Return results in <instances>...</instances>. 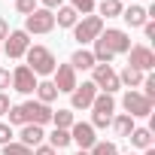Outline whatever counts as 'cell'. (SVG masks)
<instances>
[{
    "label": "cell",
    "mask_w": 155,
    "mask_h": 155,
    "mask_svg": "<svg viewBox=\"0 0 155 155\" xmlns=\"http://www.w3.org/2000/svg\"><path fill=\"white\" fill-rule=\"evenodd\" d=\"M25 58H28V67H31L34 76H52L55 67H58L52 49H46V46H31V49L25 52Z\"/></svg>",
    "instance_id": "1"
},
{
    "label": "cell",
    "mask_w": 155,
    "mask_h": 155,
    "mask_svg": "<svg viewBox=\"0 0 155 155\" xmlns=\"http://www.w3.org/2000/svg\"><path fill=\"white\" fill-rule=\"evenodd\" d=\"M94 43H101V46L116 58V55H128V49H131V34H128V31H119V28H107V31H101V37H97Z\"/></svg>",
    "instance_id": "2"
},
{
    "label": "cell",
    "mask_w": 155,
    "mask_h": 155,
    "mask_svg": "<svg viewBox=\"0 0 155 155\" xmlns=\"http://www.w3.org/2000/svg\"><path fill=\"white\" fill-rule=\"evenodd\" d=\"M113 116H116V101H113V94L97 91V97H94V104H91V128H94V131H97V128H107V125L113 122Z\"/></svg>",
    "instance_id": "3"
},
{
    "label": "cell",
    "mask_w": 155,
    "mask_h": 155,
    "mask_svg": "<svg viewBox=\"0 0 155 155\" xmlns=\"http://www.w3.org/2000/svg\"><path fill=\"white\" fill-rule=\"evenodd\" d=\"M101 31H104V18L101 15H85L82 21L73 25V40L79 46H85V43H94L101 37Z\"/></svg>",
    "instance_id": "4"
},
{
    "label": "cell",
    "mask_w": 155,
    "mask_h": 155,
    "mask_svg": "<svg viewBox=\"0 0 155 155\" xmlns=\"http://www.w3.org/2000/svg\"><path fill=\"white\" fill-rule=\"evenodd\" d=\"M21 107V116H25V125H49L52 122V107L49 104H40V101H25V104H18Z\"/></svg>",
    "instance_id": "5"
},
{
    "label": "cell",
    "mask_w": 155,
    "mask_h": 155,
    "mask_svg": "<svg viewBox=\"0 0 155 155\" xmlns=\"http://www.w3.org/2000/svg\"><path fill=\"white\" fill-rule=\"evenodd\" d=\"M55 31V12L49 9H34L31 15H25V34H49Z\"/></svg>",
    "instance_id": "6"
},
{
    "label": "cell",
    "mask_w": 155,
    "mask_h": 155,
    "mask_svg": "<svg viewBox=\"0 0 155 155\" xmlns=\"http://www.w3.org/2000/svg\"><path fill=\"white\" fill-rule=\"evenodd\" d=\"M91 70H94V79H91V82H94V88H97V91L113 94V91H119V88H122V85H119V73H116L110 64H94Z\"/></svg>",
    "instance_id": "7"
},
{
    "label": "cell",
    "mask_w": 155,
    "mask_h": 155,
    "mask_svg": "<svg viewBox=\"0 0 155 155\" xmlns=\"http://www.w3.org/2000/svg\"><path fill=\"white\" fill-rule=\"evenodd\" d=\"M122 107H125V113H128L131 119H146V116H152V104H149L140 91H125Z\"/></svg>",
    "instance_id": "8"
},
{
    "label": "cell",
    "mask_w": 155,
    "mask_h": 155,
    "mask_svg": "<svg viewBox=\"0 0 155 155\" xmlns=\"http://www.w3.org/2000/svg\"><path fill=\"white\" fill-rule=\"evenodd\" d=\"M70 143H76L82 152H88V149L97 143V131L91 128V122H73V128H70Z\"/></svg>",
    "instance_id": "9"
},
{
    "label": "cell",
    "mask_w": 155,
    "mask_h": 155,
    "mask_svg": "<svg viewBox=\"0 0 155 155\" xmlns=\"http://www.w3.org/2000/svg\"><path fill=\"white\" fill-rule=\"evenodd\" d=\"M128 67H134L140 73H149L155 67V52L149 46H131L128 49Z\"/></svg>",
    "instance_id": "10"
},
{
    "label": "cell",
    "mask_w": 155,
    "mask_h": 155,
    "mask_svg": "<svg viewBox=\"0 0 155 155\" xmlns=\"http://www.w3.org/2000/svg\"><path fill=\"white\" fill-rule=\"evenodd\" d=\"M37 76L31 73V67L28 64H18L15 70H12V88L18 91V94H34L37 91Z\"/></svg>",
    "instance_id": "11"
},
{
    "label": "cell",
    "mask_w": 155,
    "mask_h": 155,
    "mask_svg": "<svg viewBox=\"0 0 155 155\" xmlns=\"http://www.w3.org/2000/svg\"><path fill=\"white\" fill-rule=\"evenodd\" d=\"M94 97H97L94 82H82V85H76V88L70 91V110H88V107L94 104Z\"/></svg>",
    "instance_id": "12"
},
{
    "label": "cell",
    "mask_w": 155,
    "mask_h": 155,
    "mask_svg": "<svg viewBox=\"0 0 155 155\" xmlns=\"http://www.w3.org/2000/svg\"><path fill=\"white\" fill-rule=\"evenodd\" d=\"M31 49V37L25 34V31H9V37H6V46H3V52H6V58H25V52Z\"/></svg>",
    "instance_id": "13"
},
{
    "label": "cell",
    "mask_w": 155,
    "mask_h": 155,
    "mask_svg": "<svg viewBox=\"0 0 155 155\" xmlns=\"http://www.w3.org/2000/svg\"><path fill=\"white\" fill-rule=\"evenodd\" d=\"M52 76H55V79H52V85L58 88V94H61V91H67V94H70L76 85H79V79H76V70H73L70 64H58Z\"/></svg>",
    "instance_id": "14"
},
{
    "label": "cell",
    "mask_w": 155,
    "mask_h": 155,
    "mask_svg": "<svg viewBox=\"0 0 155 155\" xmlns=\"http://www.w3.org/2000/svg\"><path fill=\"white\" fill-rule=\"evenodd\" d=\"M43 140H46V131L40 125H21V134H18V143L21 146L37 149V146H43Z\"/></svg>",
    "instance_id": "15"
},
{
    "label": "cell",
    "mask_w": 155,
    "mask_h": 155,
    "mask_svg": "<svg viewBox=\"0 0 155 155\" xmlns=\"http://www.w3.org/2000/svg\"><path fill=\"white\" fill-rule=\"evenodd\" d=\"M122 18H125L128 28H143V25L149 21V18H146V6H140V3L125 6V9H122Z\"/></svg>",
    "instance_id": "16"
},
{
    "label": "cell",
    "mask_w": 155,
    "mask_h": 155,
    "mask_svg": "<svg viewBox=\"0 0 155 155\" xmlns=\"http://www.w3.org/2000/svg\"><path fill=\"white\" fill-rule=\"evenodd\" d=\"M97 61H94V55L88 52V49H76L73 55H70V67L73 70H91Z\"/></svg>",
    "instance_id": "17"
},
{
    "label": "cell",
    "mask_w": 155,
    "mask_h": 155,
    "mask_svg": "<svg viewBox=\"0 0 155 155\" xmlns=\"http://www.w3.org/2000/svg\"><path fill=\"white\" fill-rule=\"evenodd\" d=\"M110 125H113L116 137H128V134L137 128V125H134V119H131L128 113H122V116H113V122H110Z\"/></svg>",
    "instance_id": "18"
},
{
    "label": "cell",
    "mask_w": 155,
    "mask_h": 155,
    "mask_svg": "<svg viewBox=\"0 0 155 155\" xmlns=\"http://www.w3.org/2000/svg\"><path fill=\"white\" fill-rule=\"evenodd\" d=\"M128 140H131V146H137V149H149V146H152V128H134V131L128 134Z\"/></svg>",
    "instance_id": "19"
},
{
    "label": "cell",
    "mask_w": 155,
    "mask_h": 155,
    "mask_svg": "<svg viewBox=\"0 0 155 155\" xmlns=\"http://www.w3.org/2000/svg\"><path fill=\"white\" fill-rule=\"evenodd\" d=\"M140 82H143V73H140V70H134V67H128V64H125V70H122V73H119V85H128V91H134V88H137V85H140Z\"/></svg>",
    "instance_id": "20"
},
{
    "label": "cell",
    "mask_w": 155,
    "mask_h": 155,
    "mask_svg": "<svg viewBox=\"0 0 155 155\" xmlns=\"http://www.w3.org/2000/svg\"><path fill=\"white\" fill-rule=\"evenodd\" d=\"M122 9H125L122 0H101V6H97L101 18H104V15H107V18H122Z\"/></svg>",
    "instance_id": "21"
},
{
    "label": "cell",
    "mask_w": 155,
    "mask_h": 155,
    "mask_svg": "<svg viewBox=\"0 0 155 155\" xmlns=\"http://www.w3.org/2000/svg\"><path fill=\"white\" fill-rule=\"evenodd\" d=\"M76 21H79V12H76L73 6H61L58 15H55V25H58V28H73Z\"/></svg>",
    "instance_id": "22"
},
{
    "label": "cell",
    "mask_w": 155,
    "mask_h": 155,
    "mask_svg": "<svg viewBox=\"0 0 155 155\" xmlns=\"http://www.w3.org/2000/svg\"><path fill=\"white\" fill-rule=\"evenodd\" d=\"M37 97H40V104H52V101L58 97V88L52 85V79H43V82H37Z\"/></svg>",
    "instance_id": "23"
},
{
    "label": "cell",
    "mask_w": 155,
    "mask_h": 155,
    "mask_svg": "<svg viewBox=\"0 0 155 155\" xmlns=\"http://www.w3.org/2000/svg\"><path fill=\"white\" fill-rule=\"evenodd\" d=\"M73 122H76L73 110H58V113H52V125H55V128H61V131H70V128H73Z\"/></svg>",
    "instance_id": "24"
},
{
    "label": "cell",
    "mask_w": 155,
    "mask_h": 155,
    "mask_svg": "<svg viewBox=\"0 0 155 155\" xmlns=\"http://www.w3.org/2000/svg\"><path fill=\"white\" fill-rule=\"evenodd\" d=\"M46 137H49V146H52L55 152L70 146V131H61V128H55V131H52V134H46Z\"/></svg>",
    "instance_id": "25"
},
{
    "label": "cell",
    "mask_w": 155,
    "mask_h": 155,
    "mask_svg": "<svg viewBox=\"0 0 155 155\" xmlns=\"http://www.w3.org/2000/svg\"><path fill=\"white\" fill-rule=\"evenodd\" d=\"M88 155H119V146H116V143H107V140H97V143L88 149Z\"/></svg>",
    "instance_id": "26"
},
{
    "label": "cell",
    "mask_w": 155,
    "mask_h": 155,
    "mask_svg": "<svg viewBox=\"0 0 155 155\" xmlns=\"http://www.w3.org/2000/svg\"><path fill=\"white\" fill-rule=\"evenodd\" d=\"M140 85H143V91H140V94H143L149 104H155V76H152V73H149V76H143V82H140Z\"/></svg>",
    "instance_id": "27"
},
{
    "label": "cell",
    "mask_w": 155,
    "mask_h": 155,
    "mask_svg": "<svg viewBox=\"0 0 155 155\" xmlns=\"http://www.w3.org/2000/svg\"><path fill=\"white\" fill-rule=\"evenodd\" d=\"M70 6H73L76 12H82V15H94V9H97L94 0H70Z\"/></svg>",
    "instance_id": "28"
},
{
    "label": "cell",
    "mask_w": 155,
    "mask_h": 155,
    "mask_svg": "<svg viewBox=\"0 0 155 155\" xmlns=\"http://www.w3.org/2000/svg\"><path fill=\"white\" fill-rule=\"evenodd\" d=\"M3 155H34V149H28V146H21V143H6L3 146Z\"/></svg>",
    "instance_id": "29"
},
{
    "label": "cell",
    "mask_w": 155,
    "mask_h": 155,
    "mask_svg": "<svg viewBox=\"0 0 155 155\" xmlns=\"http://www.w3.org/2000/svg\"><path fill=\"white\" fill-rule=\"evenodd\" d=\"M15 9H18L21 15H31V12L37 9V0H15Z\"/></svg>",
    "instance_id": "30"
},
{
    "label": "cell",
    "mask_w": 155,
    "mask_h": 155,
    "mask_svg": "<svg viewBox=\"0 0 155 155\" xmlns=\"http://www.w3.org/2000/svg\"><path fill=\"white\" fill-rule=\"evenodd\" d=\"M6 143H12V125L0 122V146H6Z\"/></svg>",
    "instance_id": "31"
},
{
    "label": "cell",
    "mask_w": 155,
    "mask_h": 155,
    "mask_svg": "<svg viewBox=\"0 0 155 155\" xmlns=\"http://www.w3.org/2000/svg\"><path fill=\"white\" fill-rule=\"evenodd\" d=\"M12 85V73L9 70H3V67H0V91H6Z\"/></svg>",
    "instance_id": "32"
},
{
    "label": "cell",
    "mask_w": 155,
    "mask_h": 155,
    "mask_svg": "<svg viewBox=\"0 0 155 155\" xmlns=\"http://www.w3.org/2000/svg\"><path fill=\"white\" fill-rule=\"evenodd\" d=\"M9 107H12V104H9V94H6V91H0V116H6Z\"/></svg>",
    "instance_id": "33"
},
{
    "label": "cell",
    "mask_w": 155,
    "mask_h": 155,
    "mask_svg": "<svg viewBox=\"0 0 155 155\" xmlns=\"http://www.w3.org/2000/svg\"><path fill=\"white\" fill-rule=\"evenodd\" d=\"M61 6H64V0H43V9H49V12L52 9H61Z\"/></svg>",
    "instance_id": "34"
},
{
    "label": "cell",
    "mask_w": 155,
    "mask_h": 155,
    "mask_svg": "<svg viewBox=\"0 0 155 155\" xmlns=\"http://www.w3.org/2000/svg\"><path fill=\"white\" fill-rule=\"evenodd\" d=\"M143 34H146V40H155V21H146L143 25Z\"/></svg>",
    "instance_id": "35"
},
{
    "label": "cell",
    "mask_w": 155,
    "mask_h": 155,
    "mask_svg": "<svg viewBox=\"0 0 155 155\" xmlns=\"http://www.w3.org/2000/svg\"><path fill=\"white\" fill-rule=\"evenodd\" d=\"M34 155H58V152H55L52 146H46V143H43V146H37V149H34Z\"/></svg>",
    "instance_id": "36"
},
{
    "label": "cell",
    "mask_w": 155,
    "mask_h": 155,
    "mask_svg": "<svg viewBox=\"0 0 155 155\" xmlns=\"http://www.w3.org/2000/svg\"><path fill=\"white\" fill-rule=\"evenodd\" d=\"M6 37H9V21L0 18V40H6Z\"/></svg>",
    "instance_id": "37"
},
{
    "label": "cell",
    "mask_w": 155,
    "mask_h": 155,
    "mask_svg": "<svg viewBox=\"0 0 155 155\" xmlns=\"http://www.w3.org/2000/svg\"><path fill=\"white\" fill-rule=\"evenodd\" d=\"M143 155H155V149H152V146H149V149H143Z\"/></svg>",
    "instance_id": "38"
},
{
    "label": "cell",
    "mask_w": 155,
    "mask_h": 155,
    "mask_svg": "<svg viewBox=\"0 0 155 155\" xmlns=\"http://www.w3.org/2000/svg\"><path fill=\"white\" fill-rule=\"evenodd\" d=\"M76 155H88V152H82V149H79V152H76Z\"/></svg>",
    "instance_id": "39"
},
{
    "label": "cell",
    "mask_w": 155,
    "mask_h": 155,
    "mask_svg": "<svg viewBox=\"0 0 155 155\" xmlns=\"http://www.w3.org/2000/svg\"><path fill=\"white\" fill-rule=\"evenodd\" d=\"M128 155H131V152H128Z\"/></svg>",
    "instance_id": "40"
}]
</instances>
